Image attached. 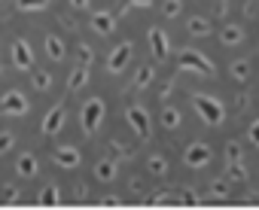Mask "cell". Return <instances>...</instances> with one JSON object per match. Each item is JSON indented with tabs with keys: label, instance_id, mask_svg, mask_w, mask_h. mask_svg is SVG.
I'll use <instances>...</instances> for the list:
<instances>
[{
	"label": "cell",
	"instance_id": "6da1fadb",
	"mask_svg": "<svg viewBox=\"0 0 259 210\" xmlns=\"http://www.w3.org/2000/svg\"><path fill=\"white\" fill-rule=\"evenodd\" d=\"M192 107H195V113H198L207 125H220L223 116H226L223 103H220L217 97H210V94H192Z\"/></svg>",
	"mask_w": 259,
	"mask_h": 210
},
{
	"label": "cell",
	"instance_id": "7a4b0ae2",
	"mask_svg": "<svg viewBox=\"0 0 259 210\" xmlns=\"http://www.w3.org/2000/svg\"><path fill=\"white\" fill-rule=\"evenodd\" d=\"M79 122H82L85 137H92V134L101 128V122H104V100H101V97H92V100H85V103H82Z\"/></svg>",
	"mask_w": 259,
	"mask_h": 210
},
{
	"label": "cell",
	"instance_id": "3957f363",
	"mask_svg": "<svg viewBox=\"0 0 259 210\" xmlns=\"http://www.w3.org/2000/svg\"><path fill=\"white\" fill-rule=\"evenodd\" d=\"M180 70H195V73H201V76H213V73H217V67L207 61V55H201V52H195V49H183V52H180Z\"/></svg>",
	"mask_w": 259,
	"mask_h": 210
},
{
	"label": "cell",
	"instance_id": "277c9868",
	"mask_svg": "<svg viewBox=\"0 0 259 210\" xmlns=\"http://www.w3.org/2000/svg\"><path fill=\"white\" fill-rule=\"evenodd\" d=\"M0 113H7V116H25L28 113V97L22 91H7L4 97H0Z\"/></svg>",
	"mask_w": 259,
	"mask_h": 210
},
{
	"label": "cell",
	"instance_id": "5b68a950",
	"mask_svg": "<svg viewBox=\"0 0 259 210\" xmlns=\"http://www.w3.org/2000/svg\"><path fill=\"white\" fill-rule=\"evenodd\" d=\"M125 119H128V125L135 128V134L138 137H150V131H153V125H150V113L144 110V107H128V113H125Z\"/></svg>",
	"mask_w": 259,
	"mask_h": 210
},
{
	"label": "cell",
	"instance_id": "8992f818",
	"mask_svg": "<svg viewBox=\"0 0 259 210\" xmlns=\"http://www.w3.org/2000/svg\"><path fill=\"white\" fill-rule=\"evenodd\" d=\"M132 52H135L132 43H119V46L110 52V58H107V70H110V73H122L125 64L132 61Z\"/></svg>",
	"mask_w": 259,
	"mask_h": 210
},
{
	"label": "cell",
	"instance_id": "52a82bcc",
	"mask_svg": "<svg viewBox=\"0 0 259 210\" xmlns=\"http://www.w3.org/2000/svg\"><path fill=\"white\" fill-rule=\"evenodd\" d=\"M64 119H67V110H64V103L58 100L55 107L46 113V119H43V134L46 137H52V134H58L61 128H64Z\"/></svg>",
	"mask_w": 259,
	"mask_h": 210
},
{
	"label": "cell",
	"instance_id": "ba28073f",
	"mask_svg": "<svg viewBox=\"0 0 259 210\" xmlns=\"http://www.w3.org/2000/svg\"><path fill=\"white\" fill-rule=\"evenodd\" d=\"M150 49H153V58L156 61H165L168 58V52H171V46H168V34L162 31V28H150Z\"/></svg>",
	"mask_w": 259,
	"mask_h": 210
},
{
	"label": "cell",
	"instance_id": "9c48e42d",
	"mask_svg": "<svg viewBox=\"0 0 259 210\" xmlns=\"http://www.w3.org/2000/svg\"><path fill=\"white\" fill-rule=\"evenodd\" d=\"M13 61H16L19 70H31V64H34V52H31L28 40H16V43H13Z\"/></svg>",
	"mask_w": 259,
	"mask_h": 210
},
{
	"label": "cell",
	"instance_id": "30bf717a",
	"mask_svg": "<svg viewBox=\"0 0 259 210\" xmlns=\"http://www.w3.org/2000/svg\"><path fill=\"white\" fill-rule=\"evenodd\" d=\"M183 159H186L189 168H204V165L210 162V146H207V143H192Z\"/></svg>",
	"mask_w": 259,
	"mask_h": 210
},
{
	"label": "cell",
	"instance_id": "8fae6325",
	"mask_svg": "<svg viewBox=\"0 0 259 210\" xmlns=\"http://www.w3.org/2000/svg\"><path fill=\"white\" fill-rule=\"evenodd\" d=\"M16 171H19V177H25V180L37 177V171H40L37 155H34V152H22V155L16 159Z\"/></svg>",
	"mask_w": 259,
	"mask_h": 210
},
{
	"label": "cell",
	"instance_id": "7c38bea8",
	"mask_svg": "<svg viewBox=\"0 0 259 210\" xmlns=\"http://www.w3.org/2000/svg\"><path fill=\"white\" fill-rule=\"evenodd\" d=\"M92 28L98 31V34H113V28H116V16L113 13H107V10H101V13H95L92 16Z\"/></svg>",
	"mask_w": 259,
	"mask_h": 210
},
{
	"label": "cell",
	"instance_id": "4fadbf2b",
	"mask_svg": "<svg viewBox=\"0 0 259 210\" xmlns=\"http://www.w3.org/2000/svg\"><path fill=\"white\" fill-rule=\"evenodd\" d=\"M55 165H58V168H76V165H79V149H76V146H61V149H55Z\"/></svg>",
	"mask_w": 259,
	"mask_h": 210
},
{
	"label": "cell",
	"instance_id": "5bb4252c",
	"mask_svg": "<svg viewBox=\"0 0 259 210\" xmlns=\"http://www.w3.org/2000/svg\"><path fill=\"white\" fill-rule=\"evenodd\" d=\"M64 52H67V49H64V40L55 37V34H49V37H46V55H49L52 61H64Z\"/></svg>",
	"mask_w": 259,
	"mask_h": 210
},
{
	"label": "cell",
	"instance_id": "9a60e30c",
	"mask_svg": "<svg viewBox=\"0 0 259 210\" xmlns=\"http://www.w3.org/2000/svg\"><path fill=\"white\" fill-rule=\"evenodd\" d=\"M95 177H98L101 183H110V180L116 177V162H113V159H101V162L95 165Z\"/></svg>",
	"mask_w": 259,
	"mask_h": 210
},
{
	"label": "cell",
	"instance_id": "2e32d148",
	"mask_svg": "<svg viewBox=\"0 0 259 210\" xmlns=\"http://www.w3.org/2000/svg\"><path fill=\"white\" fill-rule=\"evenodd\" d=\"M85 79H89V64H79V67L67 76V88H70V91H76V88H82V85H85Z\"/></svg>",
	"mask_w": 259,
	"mask_h": 210
},
{
	"label": "cell",
	"instance_id": "e0dca14e",
	"mask_svg": "<svg viewBox=\"0 0 259 210\" xmlns=\"http://www.w3.org/2000/svg\"><path fill=\"white\" fill-rule=\"evenodd\" d=\"M226 180H232V183H247V168H244L241 162H229V168H226Z\"/></svg>",
	"mask_w": 259,
	"mask_h": 210
},
{
	"label": "cell",
	"instance_id": "ac0fdd59",
	"mask_svg": "<svg viewBox=\"0 0 259 210\" xmlns=\"http://www.w3.org/2000/svg\"><path fill=\"white\" fill-rule=\"evenodd\" d=\"M189 34L192 37H204V34H210V22L207 19H201V16H195V19H189Z\"/></svg>",
	"mask_w": 259,
	"mask_h": 210
},
{
	"label": "cell",
	"instance_id": "d6986e66",
	"mask_svg": "<svg viewBox=\"0 0 259 210\" xmlns=\"http://www.w3.org/2000/svg\"><path fill=\"white\" fill-rule=\"evenodd\" d=\"M37 201H40L43 207H52V204H58V201H61V192H58V186H46V189L37 195Z\"/></svg>",
	"mask_w": 259,
	"mask_h": 210
},
{
	"label": "cell",
	"instance_id": "ffe728a7",
	"mask_svg": "<svg viewBox=\"0 0 259 210\" xmlns=\"http://www.w3.org/2000/svg\"><path fill=\"white\" fill-rule=\"evenodd\" d=\"M153 76H156V70H153V64H144L138 73H135V85L138 88H147L150 82H153Z\"/></svg>",
	"mask_w": 259,
	"mask_h": 210
},
{
	"label": "cell",
	"instance_id": "44dd1931",
	"mask_svg": "<svg viewBox=\"0 0 259 210\" xmlns=\"http://www.w3.org/2000/svg\"><path fill=\"white\" fill-rule=\"evenodd\" d=\"M241 37H244V34H241V28H235V25H226V28H223V34H220V40H223L226 46L241 43Z\"/></svg>",
	"mask_w": 259,
	"mask_h": 210
},
{
	"label": "cell",
	"instance_id": "7402d4cb",
	"mask_svg": "<svg viewBox=\"0 0 259 210\" xmlns=\"http://www.w3.org/2000/svg\"><path fill=\"white\" fill-rule=\"evenodd\" d=\"M232 76H235L238 82H247V76H250V64H247V58L232 61Z\"/></svg>",
	"mask_w": 259,
	"mask_h": 210
},
{
	"label": "cell",
	"instance_id": "603a6c76",
	"mask_svg": "<svg viewBox=\"0 0 259 210\" xmlns=\"http://www.w3.org/2000/svg\"><path fill=\"white\" fill-rule=\"evenodd\" d=\"M31 85H34V88H37V91H46V88H49V85H52V76H49V73H46V70H37V73H34V76H31Z\"/></svg>",
	"mask_w": 259,
	"mask_h": 210
},
{
	"label": "cell",
	"instance_id": "cb8c5ba5",
	"mask_svg": "<svg viewBox=\"0 0 259 210\" xmlns=\"http://www.w3.org/2000/svg\"><path fill=\"white\" fill-rule=\"evenodd\" d=\"M162 125H165V128H177V125H180V113H177L174 107H165V110H162Z\"/></svg>",
	"mask_w": 259,
	"mask_h": 210
},
{
	"label": "cell",
	"instance_id": "d4e9b609",
	"mask_svg": "<svg viewBox=\"0 0 259 210\" xmlns=\"http://www.w3.org/2000/svg\"><path fill=\"white\" fill-rule=\"evenodd\" d=\"M49 4V0H16V10L22 13H34V10H43Z\"/></svg>",
	"mask_w": 259,
	"mask_h": 210
},
{
	"label": "cell",
	"instance_id": "484cf974",
	"mask_svg": "<svg viewBox=\"0 0 259 210\" xmlns=\"http://www.w3.org/2000/svg\"><path fill=\"white\" fill-rule=\"evenodd\" d=\"M16 146V134L13 131H0V155H7Z\"/></svg>",
	"mask_w": 259,
	"mask_h": 210
},
{
	"label": "cell",
	"instance_id": "4316f807",
	"mask_svg": "<svg viewBox=\"0 0 259 210\" xmlns=\"http://www.w3.org/2000/svg\"><path fill=\"white\" fill-rule=\"evenodd\" d=\"M150 171H153L156 177H162V174L168 171V162H165L162 155H150Z\"/></svg>",
	"mask_w": 259,
	"mask_h": 210
},
{
	"label": "cell",
	"instance_id": "83f0119b",
	"mask_svg": "<svg viewBox=\"0 0 259 210\" xmlns=\"http://www.w3.org/2000/svg\"><path fill=\"white\" fill-rule=\"evenodd\" d=\"M76 58H79V64H89V67H92V58H95V52H92L85 43H79V49H76Z\"/></svg>",
	"mask_w": 259,
	"mask_h": 210
},
{
	"label": "cell",
	"instance_id": "f1b7e54d",
	"mask_svg": "<svg viewBox=\"0 0 259 210\" xmlns=\"http://www.w3.org/2000/svg\"><path fill=\"white\" fill-rule=\"evenodd\" d=\"M180 10H183L180 0H165V16H168V19H177V16H180Z\"/></svg>",
	"mask_w": 259,
	"mask_h": 210
},
{
	"label": "cell",
	"instance_id": "f546056e",
	"mask_svg": "<svg viewBox=\"0 0 259 210\" xmlns=\"http://www.w3.org/2000/svg\"><path fill=\"white\" fill-rule=\"evenodd\" d=\"M226 159H229V162H241V143L232 140V143L226 146Z\"/></svg>",
	"mask_w": 259,
	"mask_h": 210
},
{
	"label": "cell",
	"instance_id": "4dcf8cb0",
	"mask_svg": "<svg viewBox=\"0 0 259 210\" xmlns=\"http://www.w3.org/2000/svg\"><path fill=\"white\" fill-rule=\"evenodd\" d=\"M250 143L253 146H259V119L253 122V128H250Z\"/></svg>",
	"mask_w": 259,
	"mask_h": 210
},
{
	"label": "cell",
	"instance_id": "1f68e13d",
	"mask_svg": "<svg viewBox=\"0 0 259 210\" xmlns=\"http://www.w3.org/2000/svg\"><path fill=\"white\" fill-rule=\"evenodd\" d=\"M220 183H223V180H220ZM220 183L213 186V198H226V186H220Z\"/></svg>",
	"mask_w": 259,
	"mask_h": 210
},
{
	"label": "cell",
	"instance_id": "d6a6232c",
	"mask_svg": "<svg viewBox=\"0 0 259 210\" xmlns=\"http://www.w3.org/2000/svg\"><path fill=\"white\" fill-rule=\"evenodd\" d=\"M4 198H7V201H19V189H7Z\"/></svg>",
	"mask_w": 259,
	"mask_h": 210
},
{
	"label": "cell",
	"instance_id": "836d02e7",
	"mask_svg": "<svg viewBox=\"0 0 259 210\" xmlns=\"http://www.w3.org/2000/svg\"><path fill=\"white\" fill-rule=\"evenodd\" d=\"M70 7H73V10H85V7H89V0H70Z\"/></svg>",
	"mask_w": 259,
	"mask_h": 210
},
{
	"label": "cell",
	"instance_id": "e575fe53",
	"mask_svg": "<svg viewBox=\"0 0 259 210\" xmlns=\"http://www.w3.org/2000/svg\"><path fill=\"white\" fill-rule=\"evenodd\" d=\"M156 0H132V7H153Z\"/></svg>",
	"mask_w": 259,
	"mask_h": 210
},
{
	"label": "cell",
	"instance_id": "d590c367",
	"mask_svg": "<svg viewBox=\"0 0 259 210\" xmlns=\"http://www.w3.org/2000/svg\"><path fill=\"white\" fill-rule=\"evenodd\" d=\"M244 7H253V0H244Z\"/></svg>",
	"mask_w": 259,
	"mask_h": 210
},
{
	"label": "cell",
	"instance_id": "8d00e7d4",
	"mask_svg": "<svg viewBox=\"0 0 259 210\" xmlns=\"http://www.w3.org/2000/svg\"><path fill=\"white\" fill-rule=\"evenodd\" d=\"M217 4H226V0H217Z\"/></svg>",
	"mask_w": 259,
	"mask_h": 210
}]
</instances>
